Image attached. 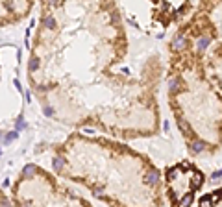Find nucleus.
I'll return each mask as SVG.
<instances>
[{
  "label": "nucleus",
  "mask_w": 222,
  "mask_h": 207,
  "mask_svg": "<svg viewBox=\"0 0 222 207\" xmlns=\"http://www.w3.org/2000/svg\"><path fill=\"white\" fill-rule=\"evenodd\" d=\"M33 170H35V167H31V165H30V167H26V168H24V172H22V174H24V176H28V174H31Z\"/></svg>",
  "instance_id": "nucleus-6"
},
{
  "label": "nucleus",
  "mask_w": 222,
  "mask_h": 207,
  "mask_svg": "<svg viewBox=\"0 0 222 207\" xmlns=\"http://www.w3.org/2000/svg\"><path fill=\"white\" fill-rule=\"evenodd\" d=\"M204 150V143H195L193 144V152H202Z\"/></svg>",
  "instance_id": "nucleus-5"
},
{
  "label": "nucleus",
  "mask_w": 222,
  "mask_h": 207,
  "mask_svg": "<svg viewBox=\"0 0 222 207\" xmlns=\"http://www.w3.org/2000/svg\"><path fill=\"white\" fill-rule=\"evenodd\" d=\"M43 24H44V28H54V26H56V20H54L52 17H46V19L43 20Z\"/></svg>",
  "instance_id": "nucleus-2"
},
{
  "label": "nucleus",
  "mask_w": 222,
  "mask_h": 207,
  "mask_svg": "<svg viewBox=\"0 0 222 207\" xmlns=\"http://www.w3.org/2000/svg\"><path fill=\"white\" fill-rule=\"evenodd\" d=\"M207 44H209V39H207V37H202V39L198 41V50H204Z\"/></svg>",
  "instance_id": "nucleus-4"
},
{
  "label": "nucleus",
  "mask_w": 222,
  "mask_h": 207,
  "mask_svg": "<svg viewBox=\"0 0 222 207\" xmlns=\"http://www.w3.org/2000/svg\"><path fill=\"white\" fill-rule=\"evenodd\" d=\"M156 181H157V172H150V174H148V178H146V183L154 185Z\"/></svg>",
  "instance_id": "nucleus-3"
},
{
  "label": "nucleus",
  "mask_w": 222,
  "mask_h": 207,
  "mask_svg": "<svg viewBox=\"0 0 222 207\" xmlns=\"http://www.w3.org/2000/svg\"><path fill=\"white\" fill-rule=\"evenodd\" d=\"M183 46H185V39H183L182 35H178V37L174 39V43H172V48H174V50H183Z\"/></svg>",
  "instance_id": "nucleus-1"
},
{
  "label": "nucleus",
  "mask_w": 222,
  "mask_h": 207,
  "mask_svg": "<svg viewBox=\"0 0 222 207\" xmlns=\"http://www.w3.org/2000/svg\"><path fill=\"white\" fill-rule=\"evenodd\" d=\"M35 67H37V59L33 57V59L30 61V68H31V70H35Z\"/></svg>",
  "instance_id": "nucleus-7"
}]
</instances>
